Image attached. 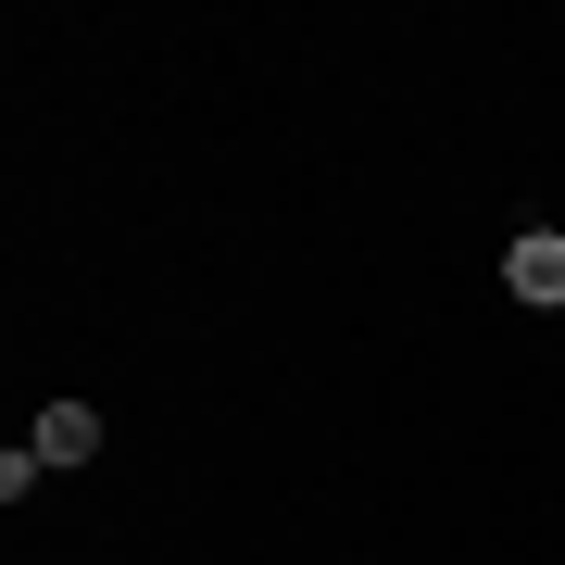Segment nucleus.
Here are the masks:
<instances>
[{
  "instance_id": "nucleus-2",
  "label": "nucleus",
  "mask_w": 565,
  "mask_h": 565,
  "mask_svg": "<svg viewBox=\"0 0 565 565\" xmlns=\"http://www.w3.org/2000/svg\"><path fill=\"white\" fill-rule=\"evenodd\" d=\"M25 440H39V465H88V452H102V415H88V403H51Z\"/></svg>"
},
{
  "instance_id": "nucleus-1",
  "label": "nucleus",
  "mask_w": 565,
  "mask_h": 565,
  "mask_svg": "<svg viewBox=\"0 0 565 565\" xmlns=\"http://www.w3.org/2000/svg\"><path fill=\"white\" fill-rule=\"evenodd\" d=\"M503 289L527 315H565V226H515V252H503Z\"/></svg>"
}]
</instances>
